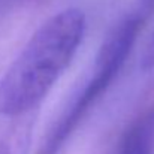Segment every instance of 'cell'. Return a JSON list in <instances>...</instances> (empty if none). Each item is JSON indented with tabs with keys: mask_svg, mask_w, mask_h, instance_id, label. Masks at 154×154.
<instances>
[{
	"mask_svg": "<svg viewBox=\"0 0 154 154\" xmlns=\"http://www.w3.org/2000/svg\"><path fill=\"white\" fill-rule=\"evenodd\" d=\"M85 35V15L76 8L47 20L0 78V115L30 112L69 67Z\"/></svg>",
	"mask_w": 154,
	"mask_h": 154,
	"instance_id": "1",
	"label": "cell"
},
{
	"mask_svg": "<svg viewBox=\"0 0 154 154\" xmlns=\"http://www.w3.org/2000/svg\"><path fill=\"white\" fill-rule=\"evenodd\" d=\"M30 145V124H21L0 139V154H27Z\"/></svg>",
	"mask_w": 154,
	"mask_h": 154,
	"instance_id": "4",
	"label": "cell"
},
{
	"mask_svg": "<svg viewBox=\"0 0 154 154\" xmlns=\"http://www.w3.org/2000/svg\"><path fill=\"white\" fill-rule=\"evenodd\" d=\"M154 112L139 117L124 132L115 154H153Z\"/></svg>",
	"mask_w": 154,
	"mask_h": 154,
	"instance_id": "3",
	"label": "cell"
},
{
	"mask_svg": "<svg viewBox=\"0 0 154 154\" xmlns=\"http://www.w3.org/2000/svg\"><path fill=\"white\" fill-rule=\"evenodd\" d=\"M141 66L144 70L154 69V35L151 36V39L148 41V44L144 50L142 58H141Z\"/></svg>",
	"mask_w": 154,
	"mask_h": 154,
	"instance_id": "5",
	"label": "cell"
},
{
	"mask_svg": "<svg viewBox=\"0 0 154 154\" xmlns=\"http://www.w3.org/2000/svg\"><path fill=\"white\" fill-rule=\"evenodd\" d=\"M154 14V0H135L130 9L114 24L96 54L91 72L52 124L38 154H60L78 124L100 100L121 72L135 42Z\"/></svg>",
	"mask_w": 154,
	"mask_h": 154,
	"instance_id": "2",
	"label": "cell"
}]
</instances>
